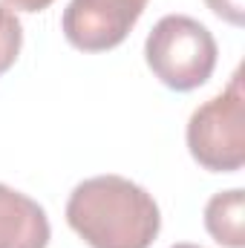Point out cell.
Listing matches in <instances>:
<instances>
[{"label":"cell","mask_w":245,"mask_h":248,"mask_svg":"<svg viewBox=\"0 0 245 248\" xmlns=\"http://www.w3.org/2000/svg\"><path fill=\"white\" fill-rule=\"evenodd\" d=\"M66 222L90 248H150L162 228L153 196L116 173L75 187L66 202Z\"/></svg>","instance_id":"6da1fadb"},{"label":"cell","mask_w":245,"mask_h":248,"mask_svg":"<svg viewBox=\"0 0 245 248\" xmlns=\"http://www.w3.org/2000/svg\"><path fill=\"white\" fill-rule=\"evenodd\" d=\"M144 55L165 87L187 93L211 78L216 66V41L199 20L187 15H168L147 35Z\"/></svg>","instance_id":"7a4b0ae2"},{"label":"cell","mask_w":245,"mask_h":248,"mask_svg":"<svg viewBox=\"0 0 245 248\" xmlns=\"http://www.w3.org/2000/svg\"><path fill=\"white\" fill-rule=\"evenodd\" d=\"M190 156L214 173L240 170L245 162V93L237 69L228 90L205 101L187 122Z\"/></svg>","instance_id":"3957f363"},{"label":"cell","mask_w":245,"mask_h":248,"mask_svg":"<svg viewBox=\"0 0 245 248\" xmlns=\"http://www.w3.org/2000/svg\"><path fill=\"white\" fill-rule=\"evenodd\" d=\"M147 0H69L63 35L75 49L104 52L119 46L141 17Z\"/></svg>","instance_id":"277c9868"},{"label":"cell","mask_w":245,"mask_h":248,"mask_svg":"<svg viewBox=\"0 0 245 248\" xmlns=\"http://www.w3.org/2000/svg\"><path fill=\"white\" fill-rule=\"evenodd\" d=\"M49 219L44 208L20 190L0 185V248H46Z\"/></svg>","instance_id":"5b68a950"},{"label":"cell","mask_w":245,"mask_h":248,"mask_svg":"<svg viewBox=\"0 0 245 248\" xmlns=\"http://www.w3.org/2000/svg\"><path fill=\"white\" fill-rule=\"evenodd\" d=\"M208 234L225 248L245 246V193L240 187L216 193L205 208Z\"/></svg>","instance_id":"8992f818"},{"label":"cell","mask_w":245,"mask_h":248,"mask_svg":"<svg viewBox=\"0 0 245 248\" xmlns=\"http://www.w3.org/2000/svg\"><path fill=\"white\" fill-rule=\"evenodd\" d=\"M20 44H23V29H20L17 15L12 9L0 6V75L17 61Z\"/></svg>","instance_id":"52a82bcc"},{"label":"cell","mask_w":245,"mask_h":248,"mask_svg":"<svg viewBox=\"0 0 245 248\" xmlns=\"http://www.w3.org/2000/svg\"><path fill=\"white\" fill-rule=\"evenodd\" d=\"M211 6L214 15H219L222 20L234 23V26H243L245 20V0H205Z\"/></svg>","instance_id":"ba28073f"},{"label":"cell","mask_w":245,"mask_h":248,"mask_svg":"<svg viewBox=\"0 0 245 248\" xmlns=\"http://www.w3.org/2000/svg\"><path fill=\"white\" fill-rule=\"evenodd\" d=\"M12 9H20V12H44L52 0H6Z\"/></svg>","instance_id":"9c48e42d"},{"label":"cell","mask_w":245,"mask_h":248,"mask_svg":"<svg viewBox=\"0 0 245 248\" xmlns=\"http://www.w3.org/2000/svg\"><path fill=\"white\" fill-rule=\"evenodd\" d=\"M173 248H202V246H190V243H179V246H173Z\"/></svg>","instance_id":"30bf717a"}]
</instances>
